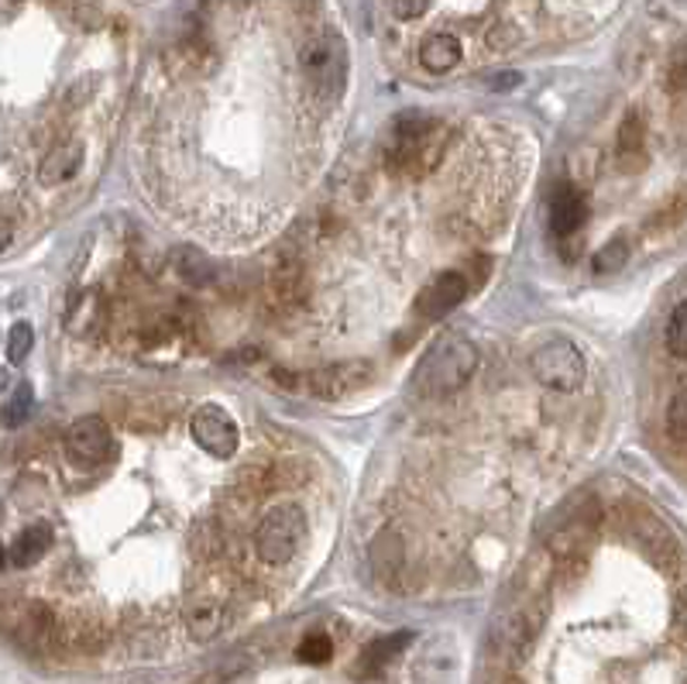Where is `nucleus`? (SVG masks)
<instances>
[{
    "label": "nucleus",
    "mask_w": 687,
    "mask_h": 684,
    "mask_svg": "<svg viewBox=\"0 0 687 684\" xmlns=\"http://www.w3.org/2000/svg\"><path fill=\"white\" fill-rule=\"evenodd\" d=\"M674 633H687V588H680L674 598Z\"/></svg>",
    "instance_id": "nucleus-27"
},
{
    "label": "nucleus",
    "mask_w": 687,
    "mask_h": 684,
    "mask_svg": "<svg viewBox=\"0 0 687 684\" xmlns=\"http://www.w3.org/2000/svg\"><path fill=\"white\" fill-rule=\"evenodd\" d=\"M48 547H52V526L48 523H32V526H24L14 536V544L8 547V564H14V567H32L35 561L45 557Z\"/></svg>",
    "instance_id": "nucleus-14"
},
{
    "label": "nucleus",
    "mask_w": 687,
    "mask_h": 684,
    "mask_svg": "<svg viewBox=\"0 0 687 684\" xmlns=\"http://www.w3.org/2000/svg\"><path fill=\"white\" fill-rule=\"evenodd\" d=\"M32 410H35V389L28 386V382H21L18 389H14V395L4 403V426H21L28 416H32Z\"/></svg>",
    "instance_id": "nucleus-18"
},
{
    "label": "nucleus",
    "mask_w": 687,
    "mask_h": 684,
    "mask_svg": "<svg viewBox=\"0 0 687 684\" xmlns=\"http://www.w3.org/2000/svg\"><path fill=\"white\" fill-rule=\"evenodd\" d=\"M670 87L674 90H687V48H680L670 63Z\"/></svg>",
    "instance_id": "nucleus-26"
},
{
    "label": "nucleus",
    "mask_w": 687,
    "mask_h": 684,
    "mask_svg": "<svg viewBox=\"0 0 687 684\" xmlns=\"http://www.w3.org/2000/svg\"><path fill=\"white\" fill-rule=\"evenodd\" d=\"M419 63L429 69V73H450L457 63H461V42L447 32H437L429 35L423 45H419Z\"/></svg>",
    "instance_id": "nucleus-16"
},
{
    "label": "nucleus",
    "mask_w": 687,
    "mask_h": 684,
    "mask_svg": "<svg viewBox=\"0 0 687 684\" xmlns=\"http://www.w3.org/2000/svg\"><path fill=\"white\" fill-rule=\"evenodd\" d=\"M629 262V241L625 238H612L601 245V251L595 254V272L598 275H612L622 272V265Z\"/></svg>",
    "instance_id": "nucleus-19"
},
{
    "label": "nucleus",
    "mask_w": 687,
    "mask_h": 684,
    "mask_svg": "<svg viewBox=\"0 0 687 684\" xmlns=\"http://www.w3.org/2000/svg\"><path fill=\"white\" fill-rule=\"evenodd\" d=\"M667 434L677 444H687V389H680L667 406Z\"/></svg>",
    "instance_id": "nucleus-22"
},
{
    "label": "nucleus",
    "mask_w": 687,
    "mask_h": 684,
    "mask_svg": "<svg viewBox=\"0 0 687 684\" xmlns=\"http://www.w3.org/2000/svg\"><path fill=\"white\" fill-rule=\"evenodd\" d=\"M299 536H303V509L296 502H279L265 512L262 523H258L254 551L265 564L282 567L296 557Z\"/></svg>",
    "instance_id": "nucleus-4"
},
{
    "label": "nucleus",
    "mask_w": 687,
    "mask_h": 684,
    "mask_svg": "<svg viewBox=\"0 0 687 684\" xmlns=\"http://www.w3.org/2000/svg\"><path fill=\"white\" fill-rule=\"evenodd\" d=\"M66 458L76 468H100L113 454V437L100 416H79L66 431Z\"/></svg>",
    "instance_id": "nucleus-6"
},
{
    "label": "nucleus",
    "mask_w": 687,
    "mask_h": 684,
    "mask_svg": "<svg viewBox=\"0 0 687 684\" xmlns=\"http://www.w3.org/2000/svg\"><path fill=\"white\" fill-rule=\"evenodd\" d=\"M643 149V118L633 110L619 128V155H636Z\"/></svg>",
    "instance_id": "nucleus-23"
},
{
    "label": "nucleus",
    "mask_w": 687,
    "mask_h": 684,
    "mask_svg": "<svg viewBox=\"0 0 687 684\" xmlns=\"http://www.w3.org/2000/svg\"><path fill=\"white\" fill-rule=\"evenodd\" d=\"M478 372V348L465 334H447L423 355L413 372L416 395H450L465 389L468 379Z\"/></svg>",
    "instance_id": "nucleus-1"
},
{
    "label": "nucleus",
    "mask_w": 687,
    "mask_h": 684,
    "mask_svg": "<svg viewBox=\"0 0 687 684\" xmlns=\"http://www.w3.org/2000/svg\"><path fill=\"white\" fill-rule=\"evenodd\" d=\"M32 345H35L32 324H14L11 334H8V361L11 365H21L28 358V351H32Z\"/></svg>",
    "instance_id": "nucleus-24"
},
{
    "label": "nucleus",
    "mask_w": 687,
    "mask_h": 684,
    "mask_svg": "<svg viewBox=\"0 0 687 684\" xmlns=\"http://www.w3.org/2000/svg\"><path fill=\"white\" fill-rule=\"evenodd\" d=\"M227 626V609L220 602H193L186 612V630L196 643L214 640Z\"/></svg>",
    "instance_id": "nucleus-17"
},
{
    "label": "nucleus",
    "mask_w": 687,
    "mask_h": 684,
    "mask_svg": "<svg viewBox=\"0 0 687 684\" xmlns=\"http://www.w3.org/2000/svg\"><path fill=\"white\" fill-rule=\"evenodd\" d=\"M585 220H588L585 193L575 189V186H557L554 196H550V231L557 238H567V235H575Z\"/></svg>",
    "instance_id": "nucleus-11"
},
{
    "label": "nucleus",
    "mask_w": 687,
    "mask_h": 684,
    "mask_svg": "<svg viewBox=\"0 0 687 684\" xmlns=\"http://www.w3.org/2000/svg\"><path fill=\"white\" fill-rule=\"evenodd\" d=\"M392 11L403 21H416L429 11V0H392Z\"/></svg>",
    "instance_id": "nucleus-25"
},
{
    "label": "nucleus",
    "mask_w": 687,
    "mask_h": 684,
    "mask_svg": "<svg viewBox=\"0 0 687 684\" xmlns=\"http://www.w3.org/2000/svg\"><path fill=\"white\" fill-rule=\"evenodd\" d=\"M299 73L309 94L320 104H337L344 87H348V45L334 32L306 39L299 48Z\"/></svg>",
    "instance_id": "nucleus-2"
},
{
    "label": "nucleus",
    "mask_w": 687,
    "mask_h": 684,
    "mask_svg": "<svg viewBox=\"0 0 687 684\" xmlns=\"http://www.w3.org/2000/svg\"><path fill=\"white\" fill-rule=\"evenodd\" d=\"M667 351L674 358H687V300H680L667 321Z\"/></svg>",
    "instance_id": "nucleus-20"
},
{
    "label": "nucleus",
    "mask_w": 687,
    "mask_h": 684,
    "mask_svg": "<svg viewBox=\"0 0 687 684\" xmlns=\"http://www.w3.org/2000/svg\"><path fill=\"white\" fill-rule=\"evenodd\" d=\"M79 165H83V145L79 141H66V145H55L45 155V162L39 169V180H42V186H63L79 173Z\"/></svg>",
    "instance_id": "nucleus-13"
},
{
    "label": "nucleus",
    "mask_w": 687,
    "mask_h": 684,
    "mask_svg": "<svg viewBox=\"0 0 687 684\" xmlns=\"http://www.w3.org/2000/svg\"><path fill=\"white\" fill-rule=\"evenodd\" d=\"M330 653H334V643H330L327 633H309V637L296 647V658H299L303 664H313V667L327 664V661H330Z\"/></svg>",
    "instance_id": "nucleus-21"
},
{
    "label": "nucleus",
    "mask_w": 687,
    "mask_h": 684,
    "mask_svg": "<svg viewBox=\"0 0 687 684\" xmlns=\"http://www.w3.org/2000/svg\"><path fill=\"white\" fill-rule=\"evenodd\" d=\"M413 633H392V637H382V640H371L364 650H361V658H358V677H375L382 674L399 653H403L410 647Z\"/></svg>",
    "instance_id": "nucleus-12"
},
{
    "label": "nucleus",
    "mask_w": 687,
    "mask_h": 684,
    "mask_svg": "<svg viewBox=\"0 0 687 684\" xmlns=\"http://www.w3.org/2000/svg\"><path fill=\"white\" fill-rule=\"evenodd\" d=\"M434 134H437V124L429 121L426 113H419V110L399 113V118L392 121V131H389L392 165H399V169L434 165Z\"/></svg>",
    "instance_id": "nucleus-5"
},
{
    "label": "nucleus",
    "mask_w": 687,
    "mask_h": 684,
    "mask_svg": "<svg viewBox=\"0 0 687 684\" xmlns=\"http://www.w3.org/2000/svg\"><path fill=\"white\" fill-rule=\"evenodd\" d=\"M530 372L539 386L557 389V392H575L588 379V365L575 340L554 337L530 355Z\"/></svg>",
    "instance_id": "nucleus-3"
},
{
    "label": "nucleus",
    "mask_w": 687,
    "mask_h": 684,
    "mask_svg": "<svg viewBox=\"0 0 687 684\" xmlns=\"http://www.w3.org/2000/svg\"><path fill=\"white\" fill-rule=\"evenodd\" d=\"M371 382V365L368 361H337L327 368H317L309 376V389L320 399H344L348 392H358Z\"/></svg>",
    "instance_id": "nucleus-8"
},
{
    "label": "nucleus",
    "mask_w": 687,
    "mask_h": 684,
    "mask_svg": "<svg viewBox=\"0 0 687 684\" xmlns=\"http://www.w3.org/2000/svg\"><path fill=\"white\" fill-rule=\"evenodd\" d=\"M189 431H193V441L204 447L214 458H231L241 444V434H238V423L231 420V413L207 403L199 406L189 420Z\"/></svg>",
    "instance_id": "nucleus-7"
},
{
    "label": "nucleus",
    "mask_w": 687,
    "mask_h": 684,
    "mask_svg": "<svg viewBox=\"0 0 687 684\" xmlns=\"http://www.w3.org/2000/svg\"><path fill=\"white\" fill-rule=\"evenodd\" d=\"M465 296H468V279L461 272H440L416 296V313H419V317H426V321H440V317H447L454 306H461Z\"/></svg>",
    "instance_id": "nucleus-9"
},
{
    "label": "nucleus",
    "mask_w": 687,
    "mask_h": 684,
    "mask_svg": "<svg viewBox=\"0 0 687 684\" xmlns=\"http://www.w3.org/2000/svg\"><path fill=\"white\" fill-rule=\"evenodd\" d=\"M520 83H523L520 73H495V76H489L492 90H512V87H520Z\"/></svg>",
    "instance_id": "nucleus-28"
},
{
    "label": "nucleus",
    "mask_w": 687,
    "mask_h": 684,
    "mask_svg": "<svg viewBox=\"0 0 687 684\" xmlns=\"http://www.w3.org/2000/svg\"><path fill=\"white\" fill-rule=\"evenodd\" d=\"M299 286H303V265L293 254H279L269 272V296L282 306H293L299 300Z\"/></svg>",
    "instance_id": "nucleus-15"
},
{
    "label": "nucleus",
    "mask_w": 687,
    "mask_h": 684,
    "mask_svg": "<svg viewBox=\"0 0 687 684\" xmlns=\"http://www.w3.org/2000/svg\"><path fill=\"white\" fill-rule=\"evenodd\" d=\"M543 616H547V602H533L526 609H520L512 619L502 622V633H499V650H505L509 658H526V650L533 647L539 626H543Z\"/></svg>",
    "instance_id": "nucleus-10"
}]
</instances>
